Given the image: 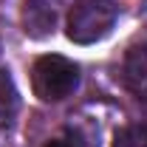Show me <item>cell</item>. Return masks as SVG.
Here are the masks:
<instances>
[{"instance_id":"obj_1","label":"cell","mask_w":147,"mask_h":147,"mask_svg":"<svg viewBox=\"0 0 147 147\" xmlns=\"http://www.w3.org/2000/svg\"><path fill=\"white\" fill-rule=\"evenodd\" d=\"M79 85V65L62 54H42L31 65V91L40 102H62Z\"/></svg>"},{"instance_id":"obj_2","label":"cell","mask_w":147,"mask_h":147,"mask_svg":"<svg viewBox=\"0 0 147 147\" xmlns=\"http://www.w3.org/2000/svg\"><path fill=\"white\" fill-rule=\"evenodd\" d=\"M119 17V9L113 0H76L68 11L65 34L71 42L93 45L113 31Z\"/></svg>"},{"instance_id":"obj_3","label":"cell","mask_w":147,"mask_h":147,"mask_svg":"<svg viewBox=\"0 0 147 147\" xmlns=\"http://www.w3.org/2000/svg\"><path fill=\"white\" fill-rule=\"evenodd\" d=\"M62 0H23V31L31 40H45L57 31Z\"/></svg>"},{"instance_id":"obj_4","label":"cell","mask_w":147,"mask_h":147,"mask_svg":"<svg viewBox=\"0 0 147 147\" xmlns=\"http://www.w3.org/2000/svg\"><path fill=\"white\" fill-rule=\"evenodd\" d=\"M125 85L139 96H147V42L144 45H130L125 54Z\"/></svg>"},{"instance_id":"obj_5","label":"cell","mask_w":147,"mask_h":147,"mask_svg":"<svg viewBox=\"0 0 147 147\" xmlns=\"http://www.w3.org/2000/svg\"><path fill=\"white\" fill-rule=\"evenodd\" d=\"M20 110V93H17V85L11 79V74L6 68H0V127L11 125L14 116Z\"/></svg>"},{"instance_id":"obj_6","label":"cell","mask_w":147,"mask_h":147,"mask_svg":"<svg viewBox=\"0 0 147 147\" xmlns=\"http://www.w3.org/2000/svg\"><path fill=\"white\" fill-rule=\"evenodd\" d=\"M110 147H147V125H125L113 133Z\"/></svg>"},{"instance_id":"obj_7","label":"cell","mask_w":147,"mask_h":147,"mask_svg":"<svg viewBox=\"0 0 147 147\" xmlns=\"http://www.w3.org/2000/svg\"><path fill=\"white\" fill-rule=\"evenodd\" d=\"M42 147H74L71 142H65V139H51V142H45Z\"/></svg>"},{"instance_id":"obj_8","label":"cell","mask_w":147,"mask_h":147,"mask_svg":"<svg viewBox=\"0 0 147 147\" xmlns=\"http://www.w3.org/2000/svg\"><path fill=\"white\" fill-rule=\"evenodd\" d=\"M142 20H144V23H147V0H144V3H142Z\"/></svg>"}]
</instances>
